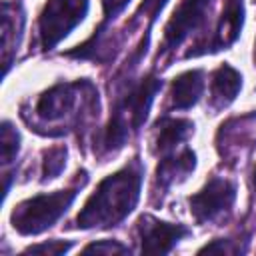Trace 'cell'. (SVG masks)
Listing matches in <instances>:
<instances>
[{
    "mask_svg": "<svg viewBox=\"0 0 256 256\" xmlns=\"http://www.w3.org/2000/svg\"><path fill=\"white\" fill-rule=\"evenodd\" d=\"M24 30V10L16 2H2V64L4 74H8Z\"/></svg>",
    "mask_w": 256,
    "mask_h": 256,
    "instance_id": "11",
    "label": "cell"
},
{
    "mask_svg": "<svg viewBox=\"0 0 256 256\" xmlns=\"http://www.w3.org/2000/svg\"><path fill=\"white\" fill-rule=\"evenodd\" d=\"M242 24H244V0H226L210 38H202L194 46H190V50L186 52V58L214 54L230 48L238 40Z\"/></svg>",
    "mask_w": 256,
    "mask_h": 256,
    "instance_id": "8",
    "label": "cell"
},
{
    "mask_svg": "<svg viewBox=\"0 0 256 256\" xmlns=\"http://www.w3.org/2000/svg\"><path fill=\"white\" fill-rule=\"evenodd\" d=\"M254 66H256V42H254Z\"/></svg>",
    "mask_w": 256,
    "mask_h": 256,
    "instance_id": "24",
    "label": "cell"
},
{
    "mask_svg": "<svg viewBox=\"0 0 256 256\" xmlns=\"http://www.w3.org/2000/svg\"><path fill=\"white\" fill-rule=\"evenodd\" d=\"M240 88H242V74L230 64L218 66L212 72V80H210V108L214 112L224 110L236 100Z\"/></svg>",
    "mask_w": 256,
    "mask_h": 256,
    "instance_id": "13",
    "label": "cell"
},
{
    "mask_svg": "<svg viewBox=\"0 0 256 256\" xmlns=\"http://www.w3.org/2000/svg\"><path fill=\"white\" fill-rule=\"evenodd\" d=\"M196 168V154L190 148H182L180 152H172L160 158L156 166L154 192L166 194L174 184L182 182Z\"/></svg>",
    "mask_w": 256,
    "mask_h": 256,
    "instance_id": "10",
    "label": "cell"
},
{
    "mask_svg": "<svg viewBox=\"0 0 256 256\" xmlns=\"http://www.w3.org/2000/svg\"><path fill=\"white\" fill-rule=\"evenodd\" d=\"M66 146H52L42 152V182L54 180L66 168Z\"/></svg>",
    "mask_w": 256,
    "mask_h": 256,
    "instance_id": "16",
    "label": "cell"
},
{
    "mask_svg": "<svg viewBox=\"0 0 256 256\" xmlns=\"http://www.w3.org/2000/svg\"><path fill=\"white\" fill-rule=\"evenodd\" d=\"M166 2H168V0H144V2L138 6L134 18H136V20H138V18H146V20H148V30H150V26L156 22V18H158V14L162 12V8L166 6Z\"/></svg>",
    "mask_w": 256,
    "mask_h": 256,
    "instance_id": "21",
    "label": "cell"
},
{
    "mask_svg": "<svg viewBox=\"0 0 256 256\" xmlns=\"http://www.w3.org/2000/svg\"><path fill=\"white\" fill-rule=\"evenodd\" d=\"M82 254H130V248L124 246L118 240H98V242H90L88 246L82 248Z\"/></svg>",
    "mask_w": 256,
    "mask_h": 256,
    "instance_id": "18",
    "label": "cell"
},
{
    "mask_svg": "<svg viewBox=\"0 0 256 256\" xmlns=\"http://www.w3.org/2000/svg\"><path fill=\"white\" fill-rule=\"evenodd\" d=\"M204 90V74L202 70H188L178 74L172 80L170 86V102L176 110H188L192 108Z\"/></svg>",
    "mask_w": 256,
    "mask_h": 256,
    "instance_id": "15",
    "label": "cell"
},
{
    "mask_svg": "<svg viewBox=\"0 0 256 256\" xmlns=\"http://www.w3.org/2000/svg\"><path fill=\"white\" fill-rule=\"evenodd\" d=\"M130 0H102V12H104V20L102 24H108L110 20H114L126 6Z\"/></svg>",
    "mask_w": 256,
    "mask_h": 256,
    "instance_id": "22",
    "label": "cell"
},
{
    "mask_svg": "<svg viewBox=\"0 0 256 256\" xmlns=\"http://www.w3.org/2000/svg\"><path fill=\"white\" fill-rule=\"evenodd\" d=\"M252 184H254V188H256V166H254V172H252Z\"/></svg>",
    "mask_w": 256,
    "mask_h": 256,
    "instance_id": "23",
    "label": "cell"
},
{
    "mask_svg": "<svg viewBox=\"0 0 256 256\" xmlns=\"http://www.w3.org/2000/svg\"><path fill=\"white\" fill-rule=\"evenodd\" d=\"M106 26L108 24H100L86 42L68 50L66 56L80 58V60H92L98 64H106V62L114 60V56L118 52V40L112 34L110 36L106 34Z\"/></svg>",
    "mask_w": 256,
    "mask_h": 256,
    "instance_id": "14",
    "label": "cell"
},
{
    "mask_svg": "<svg viewBox=\"0 0 256 256\" xmlns=\"http://www.w3.org/2000/svg\"><path fill=\"white\" fill-rule=\"evenodd\" d=\"M88 0H46L38 16V40L42 50H52L86 16Z\"/></svg>",
    "mask_w": 256,
    "mask_h": 256,
    "instance_id": "5",
    "label": "cell"
},
{
    "mask_svg": "<svg viewBox=\"0 0 256 256\" xmlns=\"http://www.w3.org/2000/svg\"><path fill=\"white\" fill-rule=\"evenodd\" d=\"M210 4L212 0H180V4L174 8L170 20L164 26L158 58H164L170 52H174L192 32H196L206 22Z\"/></svg>",
    "mask_w": 256,
    "mask_h": 256,
    "instance_id": "7",
    "label": "cell"
},
{
    "mask_svg": "<svg viewBox=\"0 0 256 256\" xmlns=\"http://www.w3.org/2000/svg\"><path fill=\"white\" fill-rule=\"evenodd\" d=\"M236 200V184L228 178L214 176L210 178L202 190L188 198L190 214L198 224H212L224 218Z\"/></svg>",
    "mask_w": 256,
    "mask_h": 256,
    "instance_id": "6",
    "label": "cell"
},
{
    "mask_svg": "<svg viewBox=\"0 0 256 256\" xmlns=\"http://www.w3.org/2000/svg\"><path fill=\"white\" fill-rule=\"evenodd\" d=\"M72 248V242L70 240H50V242H42V244H34V246H28L24 250V254H48V256H58V254H64Z\"/></svg>",
    "mask_w": 256,
    "mask_h": 256,
    "instance_id": "20",
    "label": "cell"
},
{
    "mask_svg": "<svg viewBox=\"0 0 256 256\" xmlns=\"http://www.w3.org/2000/svg\"><path fill=\"white\" fill-rule=\"evenodd\" d=\"M162 88V80L154 74L140 78L138 82L130 84L114 102L112 114L108 124L104 126L100 148L102 152H116L120 150L132 134H136L142 124L146 122L148 110L154 102V96Z\"/></svg>",
    "mask_w": 256,
    "mask_h": 256,
    "instance_id": "3",
    "label": "cell"
},
{
    "mask_svg": "<svg viewBox=\"0 0 256 256\" xmlns=\"http://www.w3.org/2000/svg\"><path fill=\"white\" fill-rule=\"evenodd\" d=\"M194 132V124L186 118L162 116L154 122V152L158 156H166L176 152V148L190 138Z\"/></svg>",
    "mask_w": 256,
    "mask_h": 256,
    "instance_id": "12",
    "label": "cell"
},
{
    "mask_svg": "<svg viewBox=\"0 0 256 256\" xmlns=\"http://www.w3.org/2000/svg\"><path fill=\"white\" fill-rule=\"evenodd\" d=\"M98 90L90 80L60 82L42 92L34 104V120L28 124L46 136H60L90 118H98Z\"/></svg>",
    "mask_w": 256,
    "mask_h": 256,
    "instance_id": "2",
    "label": "cell"
},
{
    "mask_svg": "<svg viewBox=\"0 0 256 256\" xmlns=\"http://www.w3.org/2000/svg\"><path fill=\"white\" fill-rule=\"evenodd\" d=\"M18 150H20V134L12 126V122L4 120L2 122V164H4V168L12 160H16Z\"/></svg>",
    "mask_w": 256,
    "mask_h": 256,
    "instance_id": "17",
    "label": "cell"
},
{
    "mask_svg": "<svg viewBox=\"0 0 256 256\" xmlns=\"http://www.w3.org/2000/svg\"><path fill=\"white\" fill-rule=\"evenodd\" d=\"M144 166L140 158H132L114 174L106 176L90 194L74 220V228H114L138 204Z\"/></svg>",
    "mask_w": 256,
    "mask_h": 256,
    "instance_id": "1",
    "label": "cell"
},
{
    "mask_svg": "<svg viewBox=\"0 0 256 256\" xmlns=\"http://www.w3.org/2000/svg\"><path fill=\"white\" fill-rule=\"evenodd\" d=\"M136 234L140 238L142 254H168L182 238L190 234V228L178 222L172 224L150 214H142L136 222Z\"/></svg>",
    "mask_w": 256,
    "mask_h": 256,
    "instance_id": "9",
    "label": "cell"
},
{
    "mask_svg": "<svg viewBox=\"0 0 256 256\" xmlns=\"http://www.w3.org/2000/svg\"><path fill=\"white\" fill-rule=\"evenodd\" d=\"M200 254H240V252H246V246H240L236 240H230V238H216L214 242L202 246L198 250Z\"/></svg>",
    "mask_w": 256,
    "mask_h": 256,
    "instance_id": "19",
    "label": "cell"
},
{
    "mask_svg": "<svg viewBox=\"0 0 256 256\" xmlns=\"http://www.w3.org/2000/svg\"><path fill=\"white\" fill-rule=\"evenodd\" d=\"M86 180L80 184H74L72 188L58 190L52 194H38L20 202L10 214L12 228L24 236H34L52 228L60 220V216H64L66 210L72 206L74 198L78 196Z\"/></svg>",
    "mask_w": 256,
    "mask_h": 256,
    "instance_id": "4",
    "label": "cell"
}]
</instances>
